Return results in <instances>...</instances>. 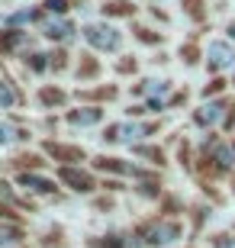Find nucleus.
<instances>
[{"instance_id":"nucleus-7","label":"nucleus","mask_w":235,"mask_h":248,"mask_svg":"<svg viewBox=\"0 0 235 248\" xmlns=\"http://www.w3.org/2000/svg\"><path fill=\"white\" fill-rule=\"evenodd\" d=\"M222 103L219 100H213V103H206V107H200V113H197V123L200 126H216L219 120H222Z\"/></svg>"},{"instance_id":"nucleus-4","label":"nucleus","mask_w":235,"mask_h":248,"mask_svg":"<svg viewBox=\"0 0 235 248\" xmlns=\"http://www.w3.org/2000/svg\"><path fill=\"white\" fill-rule=\"evenodd\" d=\"M152 129L148 126H139V123H116V126H110L107 129V142H132V139H139V136H148Z\"/></svg>"},{"instance_id":"nucleus-5","label":"nucleus","mask_w":235,"mask_h":248,"mask_svg":"<svg viewBox=\"0 0 235 248\" xmlns=\"http://www.w3.org/2000/svg\"><path fill=\"white\" fill-rule=\"evenodd\" d=\"M58 177H62L64 184H71L74 190H81V193H91L94 190V181L87 174H81V171H74V168H62V171H58Z\"/></svg>"},{"instance_id":"nucleus-2","label":"nucleus","mask_w":235,"mask_h":248,"mask_svg":"<svg viewBox=\"0 0 235 248\" xmlns=\"http://www.w3.org/2000/svg\"><path fill=\"white\" fill-rule=\"evenodd\" d=\"M177 235H181V229L174 222H152L145 229V245H171V242H177Z\"/></svg>"},{"instance_id":"nucleus-16","label":"nucleus","mask_w":235,"mask_h":248,"mask_svg":"<svg viewBox=\"0 0 235 248\" xmlns=\"http://www.w3.org/2000/svg\"><path fill=\"white\" fill-rule=\"evenodd\" d=\"M64 3H68V0H46V7L52 10V13H64V10H68Z\"/></svg>"},{"instance_id":"nucleus-18","label":"nucleus","mask_w":235,"mask_h":248,"mask_svg":"<svg viewBox=\"0 0 235 248\" xmlns=\"http://www.w3.org/2000/svg\"><path fill=\"white\" fill-rule=\"evenodd\" d=\"M42 58H46V55H32V68H36V71H42V68H46V62H42Z\"/></svg>"},{"instance_id":"nucleus-12","label":"nucleus","mask_w":235,"mask_h":248,"mask_svg":"<svg viewBox=\"0 0 235 248\" xmlns=\"http://www.w3.org/2000/svg\"><path fill=\"white\" fill-rule=\"evenodd\" d=\"M32 19H36V10H19V13H13V16H7V23L16 26V23H32Z\"/></svg>"},{"instance_id":"nucleus-3","label":"nucleus","mask_w":235,"mask_h":248,"mask_svg":"<svg viewBox=\"0 0 235 248\" xmlns=\"http://www.w3.org/2000/svg\"><path fill=\"white\" fill-rule=\"evenodd\" d=\"M206 64H209V71H226V68L235 64V52L226 46V42H209Z\"/></svg>"},{"instance_id":"nucleus-1","label":"nucleus","mask_w":235,"mask_h":248,"mask_svg":"<svg viewBox=\"0 0 235 248\" xmlns=\"http://www.w3.org/2000/svg\"><path fill=\"white\" fill-rule=\"evenodd\" d=\"M84 39H87L94 48H100V52H116L119 42H123L116 29H113V26H103V23L87 26V29H84Z\"/></svg>"},{"instance_id":"nucleus-13","label":"nucleus","mask_w":235,"mask_h":248,"mask_svg":"<svg viewBox=\"0 0 235 248\" xmlns=\"http://www.w3.org/2000/svg\"><path fill=\"white\" fill-rule=\"evenodd\" d=\"M142 93H168V84H164V81H145Z\"/></svg>"},{"instance_id":"nucleus-8","label":"nucleus","mask_w":235,"mask_h":248,"mask_svg":"<svg viewBox=\"0 0 235 248\" xmlns=\"http://www.w3.org/2000/svg\"><path fill=\"white\" fill-rule=\"evenodd\" d=\"M19 184L29 187V190H36V193H52V190H55L52 181H46V177H36V174H23V177H19Z\"/></svg>"},{"instance_id":"nucleus-10","label":"nucleus","mask_w":235,"mask_h":248,"mask_svg":"<svg viewBox=\"0 0 235 248\" xmlns=\"http://www.w3.org/2000/svg\"><path fill=\"white\" fill-rule=\"evenodd\" d=\"M97 120H100V110H78V113H71L74 126H94Z\"/></svg>"},{"instance_id":"nucleus-9","label":"nucleus","mask_w":235,"mask_h":248,"mask_svg":"<svg viewBox=\"0 0 235 248\" xmlns=\"http://www.w3.org/2000/svg\"><path fill=\"white\" fill-rule=\"evenodd\" d=\"M19 100V93H16V87L10 81H0V107L7 110V107H13V103Z\"/></svg>"},{"instance_id":"nucleus-6","label":"nucleus","mask_w":235,"mask_h":248,"mask_svg":"<svg viewBox=\"0 0 235 248\" xmlns=\"http://www.w3.org/2000/svg\"><path fill=\"white\" fill-rule=\"evenodd\" d=\"M42 32H46L48 39H58V42H68V39L74 36V26L68 23V19H48L46 26H42Z\"/></svg>"},{"instance_id":"nucleus-17","label":"nucleus","mask_w":235,"mask_h":248,"mask_svg":"<svg viewBox=\"0 0 235 248\" xmlns=\"http://www.w3.org/2000/svg\"><path fill=\"white\" fill-rule=\"evenodd\" d=\"M216 248H235V239H229V235H219V239H216Z\"/></svg>"},{"instance_id":"nucleus-15","label":"nucleus","mask_w":235,"mask_h":248,"mask_svg":"<svg viewBox=\"0 0 235 248\" xmlns=\"http://www.w3.org/2000/svg\"><path fill=\"white\" fill-rule=\"evenodd\" d=\"M216 158H219L222 168H232V152H229V148H216Z\"/></svg>"},{"instance_id":"nucleus-11","label":"nucleus","mask_w":235,"mask_h":248,"mask_svg":"<svg viewBox=\"0 0 235 248\" xmlns=\"http://www.w3.org/2000/svg\"><path fill=\"white\" fill-rule=\"evenodd\" d=\"M16 139H23L16 126H10V123H0V145H10V142H16Z\"/></svg>"},{"instance_id":"nucleus-14","label":"nucleus","mask_w":235,"mask_h":248,"mask_svg":"<svg viewBox=\"0 0 235 248\" xmlns=\"http://www.w3.org/2000/svg\"><path fill=\"white\" fill-rule=\"evenodd\" d=\"M16 239H19L16 229H3V226H0V245H10V242H16Z\"/></svg>"}]
</instances>
